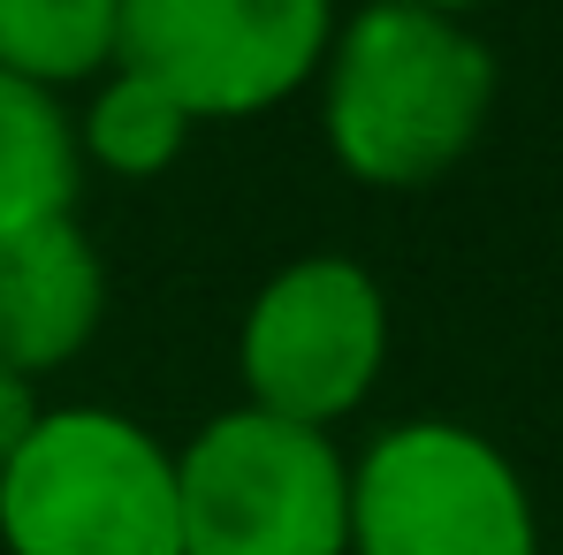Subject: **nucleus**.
I'll return each mask as SVG.
<instances>
[{
  "label": "nucleus",
  "mask_w": 563,
  "mask_h": 555,
  "mask_svg": "<svg viewBox=\"0 0 563 555\" xmlns=\"http://www.w3.org/2000/svg\"><path fill=\"white\" fill-rule=\"evenodd\" d=\"M312 85L328 153L351 184L427 190L479 145L495 114V54L465 15L374 0L335 23Z\"/></svg>",
  "instance_id": "obj_1"
},
{
  "label": "nucleus",
  "mask_w": 563,
  "mask_h": 555,
  "mask_svg": "<svg viewBox=\"0 0 563 555\" xmlns=\"http://www.w3.org/2000/svg\"><path fill=\"white\" fill-rule=\"evenodd\" d=\"M8 555H184L176 449L107 403L38 411L0 464Z\"/></svg>",
  "instance_id": "obj_2"
},
{
  "label": "nucleus",
  "mask_w": 563,
  "mask_h": 555,
  "mask_svg": "<svg viewBox=\"0 0 563 555\" xmlns=\"http://www.w3.org/2000/svg\"><path fill=\"white\" fill-rule=\"evenodd\" d=\"M184 555H351V464L320 426L221 411L176 449Z\"/></svg>",
  "instance_id": "obj_3"
},
{
  "label": "nucleus",
  "mask_w": 563,
  "mask_h": 555,
  "mask_svg": "<svg viewBox=\"0 0 563 555\" xmlns=\"http://www.w3.org/2000/svg\"><path fill=\"white\" fill-rule=\"evenodd\" d=\"M351 555H541V510L479 426L404 419L351 464Z\"/></svg>",
  "instance_id": "obj_4"
},
{
  "label": "nucleus",
  "mask_w": 563,
  "mask_h": 555,
  "mask_svg": "<svg viewBox=\"0 0 563 555\" xmlns=\"http://www.w3.org/2000/svg\"><path fill=\"white\" fill-rule=\"evenodd\" d=\"M335 38V0H122L114 62L190 107V122H244L297 99Z\"/></svg>",
  "instance_id": "obj_5"
},
{
  "label": "nucleus",
  "mask_w": 563,
  "mask_h": 555,
  "mask_svg": "<svg viewBox=\"0 0 563 555\" xmlns=\"http://www.w3.org/2000/svg\"><path fill=\"white\" fill-rule=\"evenodd\" d=\"M380 366H388V297L343 252H312L267 275L236 335L244 403L320 434L374 396Z\"/></svg>",
  "instance_id": "obj_6"
},
{
  "label": "nucleus",
  "mask_w": 563,
  "mask_h": 555,
  "mask_svg": "<svg viewBox=\"0 0 563 555\" xmlns=\"http://www.w3.org/2000/svg\"><path fill=\"white\" fill-rule=\"evenodd\" d=\"M99 320H107V259L77 229V213L0 236V366L8 373L38 380L85 358Z\"/></svg>",
  "instance_id": "obj_7"
},
{
  "label": "nucleus",
  "mask_w": 563,
  "mask_h": 555,
  "mask_svg": "<svg viewBox=\"0 0 563 555\" xmlns=\"http://www.w3.org/2000/svg\"><path fill=\"white\" fill-rule=\"evenodd\" d=\"M77 184H85V153L62 92H38L0 69V236L77 213Z\"/></svg>",
  "instance_id": "obj_8"
},
{
  "label": "nucleus",
  "mask_w": 563,
  "mask_h": 555,
  "mask_svg": "<svg viewBox=\"0 0 563 555\" xmlns=\"http://www.w3.org/2000/svg\"><path fill=\"white\" fill-rule=\"evenodd\" d=\"M122 46V0H0V69L69 92L99 85Z\"/></svg>",
  "instance_id": "obj_9"
},
{
  "label": "nucleus",
  "mask_w": 563,
  "mask_h": 555,
  "mask_svg": "<svg viewBox=\"0 0 563 555\" xmlns=\"http://www.w3.org/2000/svg\"><path fill=\"white\" fill-rule=\"evenodd\" d=\"M77 122V153L107 168V176H130V184H153V176H168L176 160H184L190 145V107L176 92H161L153 77H137V69H107L85 99V114H69Z\"/></svg>",
  "instance_id": "obj_10"
},
{
  "label": "nucleus",
  "mask_w": 563,
  "mask_h": 555,
  "mask_svg": "<svg viewBox=\"0 0 563 555\" xmlns=\"http://www.w3.org/2000/svg\"><path fill=\"white\" fill-rule=\"evenodd\" d=\"M31 419H38V396H31V380L0 366V464L15 457V442L31 434Z\"/></svg>",
  "instance_id": "obj_11"
},
{
  "label": "nucleus",
  "mask_w": 563,
  "mask_h": 555,
  "mask_svg": "<svg viewBox=\"0 0 563 555\" xmlns=\"http://www.w3.org/2000/svg\"><path fill=\"white\" fill-rule=\"evenodd\" d=\"M419 8H442V15H472V8H487V0H419Z\"/></svg>",
  "instance_id": "obj_12"
}]
</instances>
